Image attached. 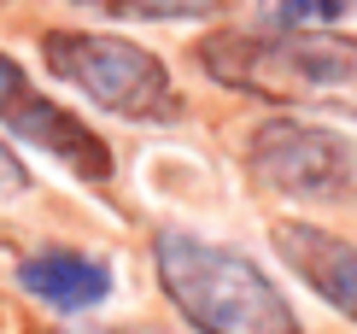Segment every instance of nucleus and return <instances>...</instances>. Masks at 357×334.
I'll return each mask as SVG.
<instances>
[{"instance_id":"1","label":"nucleus","mask_w":357,"mask_h":334,"mask_svg":"<svg viewBox=\"0 0 357 334\" xmlns=\"http://www.w3.org/2000/svg\"><path fill=\"white\" fill-rule=\"evenodd\" d=\"M199 65L222 88L275 106L357 117V36L322 29H217L199 41Z\"/></svg>"},{"instance_id":"2","label":"nucleus","mask_w":357,"mask_h":334,"mask_svg":"<svg viewBox=\"0 0 357 334\" xmlns=\"http://www.w3.org/2000/svg\"><path fill=\"white\" fill-rule=\"evenodd\" d=\"M153 264L176 311L205 334H299V317L281 299V287L246 264L241 252L199 240L188 229L153 235Z\"/></svg>"},{"instance_id":"3","label":"nucleus","mask_w":357,"mask_h":334,"mask_svg":"<svg viewBox=\"0 0 357 334\" xmlns=\"http://www.w3.org/2000/svg\"><path fill=\"white\" fill-rule=\"evenodd\" d=\"M53 77H65L70 88H82L100 112L135 117V124H165L176 117V88L165 59H153L146 48L123 36H88V29H53L41 41Z\"/></svg>"},{"instance_id":"4","label":"nucleus","mask_w":357,"mask_h":334,"mask_svg":"<svg viewBox=\"0 0 357 334\" xmlns=\"http://www.w3.org/2000/svg\"><path fill=\"white\" fill-rule=\"evenodd\" d=\"M246 164L258 170L264 188L293 194V200H334L357 188V153L317 124H264L246 147Z\"/></svg>"},{"instance_id":"5","label":"nucleus","mask_w":357,"mask_h":334,"mask_svg":"<svg viewBox=\"0 0 357 334\" xmlns=\"http://www.w3.org/2000/svg\"><path fill=\"white\" fill-rule=\"evenodd\" d=\"M0 124L24 141H36L41 153H53L59 164H70L82 182H106L112 176V147L100 141L82 117H70L65 106H53L47 94H36V82L0 53Z\"/></svg>"},{"instance_id":"6","label":"nucleus","mask_w":357,"mask_h":334,"mask_svg":"<svg viewBox=\"0 0 357 334\" xmlns=\"http://www.w3.org/2000/svg\"><path fill=\"white\" fill-rule=\"evenodd\" d=\"M275 252L293 264V276L310 282L334 311L357 323V247L317 223H275Z\"/></svg>"},{"instance_id":"7","label":"nucleus","mask_w":357,"mask_h":334,"mask_svg":"<svg viewBox=\"0 0 357 334\" xmlns=\"http://www.w3.org/2000/svg\"><path fill=\"white\" fill-rule=\"evenodd\" d=\"M18 282L53 311H88V305H100L112 293L106 264H94L82 252H36V258L18 264Z\"/></svg>"},{"instance_id":"8","label":"nucleus","mask_w":357,"mask_h":334,"mask_svg":"<svg viewBox=\"0 0 357 334\" xmlns=\"http://www.w3.org/2000/svg\"><path fill=\"white\" fill-rule=\"evenodd\" d=\"M106 18H211L222 0H77Z\"/></svg>"},{"instance_id":"9","label":"nucleus","mask_w":357,"mask_h":334,"mask_svg":"<svg viewBox=\"0 0 357 334\" xmlns=\"http://www.w3.org/2000/svg\"><path fill=\"white\" fill-rule=\"evenodd\" d=\"M346 12V0H258L264 29H322Z\"/></svg>"},{"instance_id":"10","label":"nucleus","mask_w":357,"mask_h":334,"mask_svg":"<svg viewBox=\"0 0 357 334\" xmlns=\"http://www.w3.org/2000/svg\"><path fill=\"white\" fill-rule=\"evenodd\" d=\"M24 182H29V176H24V164L12 159V147H6V141H0V188H24Z\"/></svg>"}]
</instances>
